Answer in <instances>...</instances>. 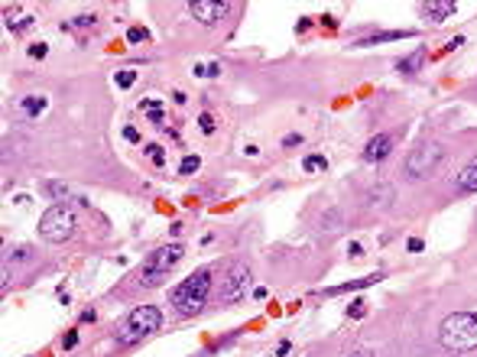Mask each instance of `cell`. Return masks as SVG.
<instances>
[{"mask_svg":"<svg viewBox=\"0 0 477 357\" xmlns=\"http://www.w3.org/2000/svg\"><path fill=\"white\" fill-rule=\"evenodd\" d=\"M198 166H202V159H198V156H182L179 172H182V176H192V172H198Z\"/></svg>","mask_w":477,"mask_h":357,"instance_id":"19","label":"cell"},{"mask_svg":"<svg viewBox=\"0 0 477 357\" xmlns=\"http://www.w3.org/2000/svg\"><path fill=\"white\" fill-rule=\"evenodd\" d=\"M182 256H185V247H182V244H166V247L153 250V253L146 256V263L140 266V283L143 286H159Z\"/></svg>","mask_w":477,"mask_h":357,"instance_id":"3","label":"cell"},{"mask_svg":"<svg viewBox=\"0 0 477 357\" xmlns=\"http://www.w3.org/2000/svg\"><path fill=\"white\" fill-rule=\"evenodd\" d=\"M46 52H49L46 42H33V46H30V55H33V59H46Z\"/></svg>","mask_w":477,"mask_h":357,"instance_id":"25","label":"cell"},{"mask_svg":"<svg viewBox=\"0 0 477 357\" xmlns=\"http://www.w3.org/2000/svg\"><path fill=\"white\" fill-rule=\"evenodd\" d=\"M438 159H442V146H438V143H425V146L412 149V153H409V159H406V176L409 178L429 176V172L435 169Z\"/></svg>","mask_w":477,"mask_h":357,"instance_id":"5","label":"cell"},{"mask_svg":"<svg viewBox=\"0 0 477 357\" xmlns=\"http://www.w3.org/2000/svg\"><path fill=\"white\" fill-rule=\"evenodd\" d=\"M46 107H49L46 94H26V98H20V110H23L26 117H39Z\"/></svg>","mask_w":477,"mask_h":357,"instance_id":"12","label":"cell"},{"mask_svg":"<svg viewBox=\"0 0 477 357\" xmlns=\"http://www.w3.org/2000/svg\"><path fill=\"white\" fill-rule=\"evenodd\" d=\"M149 39V33L143 30V26H130V30H127V42H133V46H136V42H146Z\"/></svg>","mask_w":477,"mask_h":357,"instance_id":"20","label":"cell"},{"mask_svg":"<svg viewBox=\"0 0 477 357\" xmlns=\"http://www.w3.org/2000/svg\"><path fill=\"white\" fill-rule=\"evenodd\" d=\"M454 188H458L461 195L477 192V159H474V163H468V166L461 169V176L454 178Z\"/></svg>","mask_w":477,"mask_h":357,"instance_id":"10","label":"cell"},{"mask_svg":"<svg viewBox=\"0 0 477 357\" xmlns=\"http://www.w3.org/2000/svg\"><path fill=\"white\" fill-rule=\"evenodd\" d=\"M146 117H149V124H163V114L159 110H146Z\"/></svg>","mask_w":477,"mask_h":357,"instance_id":"34","label":"cell"},{"mask_svg":"<svg viewBox=\"0 0 477 357\" xmlns=\"http://www.w3.org/2000/svg\"><path fill=\"white\" fill-rule=\"evenodd\" d=\"M146 153H149V159H153L156 166H163V163H166V153H163V146H159V143H149Z\"/></svg>","mask_w":477,"mask_h":357,"instance_id":"21","label":"cell"},{"mask_svg":"<svg viewBox=\"0 0 477 357\" xmlns=\"http://www.w3.org/2000/svg\"><path fill=\"white\" fill-rule=\"evenodd\" d=\"M383 276L380 273H374V276H364V280H351V283H344V286H331V289H325L328 295H341V292H354V289H364V286H374V283H380Z\"/></svg>","mask_w":477,"mask_h":357,"instance_id":"13","label":"cell"},{"mask_svg":"<svg viewBox=\"0 0 477 357\" xmlns=\"http://www.w3.org/2000/svg\"><path fill=\"white\" fill-rule=\"evenodd\" d=\"M302 169H305V172L328 169V159H325V156H305V159H302Z\"/></svg>","mask_w":477,"mask_h":357,"instance_id":"16","label":"cell"},{"mask_svg":"<svg viewBox=\"0 0 477 357\" xmlns=\"http://www.w3.org/2000/svg\"><path fill=\"white\" fill-rule=\"evenodd\" d=\"M75 227H78V221H75V211L68 205H52L39 217V234H42V241H49V244H65L75 234Z\"/></svg>","mask_w":477,"mask_h":357,"instance_id":"4","label":"cell"},{"mask_svg":"<svg viewBox=\"0 0 477 357\" xmlns=\"http://www.w3.org/2000/svg\"><path fill=\"white\" fill-rule=\"evenodd\" d=\"M46 192L52 195V198H65V195H68V185H62V182H46Z\"/></svg>","mask_w":477,"mask_h":357,"instance_id":"23","label":"cell"},{"mask_svg":"<svg viewBox=\"0 0 477 357\" xmlns=\"http://www.w3.org/2000/svg\"><path fill=\"white\" fill-rule=\"evenodd\" d=\"M211 75H221V65H218V62L204 65V78H211Z\"/></svg>","mask_w":477,"mask_h":357,"instance_id":"32","label":"cell"},{"mask_svg":"<svg viewBox=\"0 0 477 357\" xmlns=\"http://www.w3.org/2000/svg\"><path fill=\"white\" fill-rule=\"evenodd\" d=\"M438 341L448 351H471L477 348V312H454L442 321Z\"/></svg>","mask_w":477,"mask_h":357,"instance_id":"1","label":"cell"},{"mask_svg":"<svg viewBox=\"0 0 477 357\" xmlns=\"http://www.w3.org/2000/svg\"><path fill=\"white\" fill-rule=\"evenodd\" d=\"M94 319H98V312H94V309H85V312H81V321H94Z\"/></svg>","mask_w":477,"mask_h":357,"instance_id":"35","label":"cell"},{"mask_svg":"<svg viewBox=\"0 0 477 357\" xmlns=\"http://www.w3.org/2000/svg\"><path fill=\"white\" fill-rule=\"evenodd\" d=\"M351 315H354V319L364 315V302H360V299H354V302H351Z\"/></svg>","mask_w":477,"mask_h":357,"instance_id":"30","label":"cell"},{"mask_svg":"<svg viewBox=\"0 0 477 357\" xmlns=\"http://www.w3.org/2000/svg\"><path fill=\"white\" fill-rule=\"evenodd\" d=\"M425 62V49H415L412 55H406L403 62H399V71H406V75H412V71H419Z\"/></svg>","mask_w":477,"mask_h":357,"instance_id":"15","label":"cell"},{"mask_svg":"<svg viewBox=\"0 0 477 357\" xmlns=\"http://www.w3.org/2000/svg\"><path fill=\"white\" fill-rule=\"evenodd\" d=\"M94 20H98L94 13H81V16H75V26H78V30H85V26H94Z\"/></svg>","mask_w":477,"mask_h":357,"instance_id":"26","label":"cell"},{"mask_svg":"<svg viewBox=\"0 0 477 357\" xmlns=\"http://www.w3.org/2000/svg\"><path fill=\"white\" fill-rule=\"evenodd\" d=\"M114 81H117V88H130L133 81H136V69H120L117 75H114Z\"/></svg>","mask_w":477,"mask_h":357,"instance_id":"17","label":"cell"},{"mask_svg":"<svg viewBox=\"0 0 477 357\" xmlns=\"http://www.w3.org/2000/svg\"><path fill=\"white\" fill-rule=\"evenodd\" d=\"M159 325H163V315H159L156 305H136V309L127 315V328H130V331H136L140 338L159 331Z\"/></svg>","mask_w":477,"mask_h":357,"instance_id":"7","label":"cell"},{"mask_svg":"<svg viewBox=\"0 0 477 357\" xmlns=\"http://www.w3.org/2000/svg\"><path fill=\"white\" fill-rule=\"evenodd\" d=\"M159 98H146V101H140V110H159Z\"/></svg>","mask_w":477,"mask_h":357,"instance_id":"28","label":"cell"},{"mask_svg":"<svg viewBox=\"0 0 477 357\" xmlns=\"http://www.w3.org/2000/svg\"><path fill=\"white\" fill-rule=\"evenodd\" d=\"M208 292H211V273L198 270V273H192L188 280H182L179 286L169 292V302H172L175 312H182V315H195V312H202Z\"/></svg>","mask_w":477,"mask_h":357,"instance_id":"2","label":"cell"},{"mask_svg":"<svg viewBox=\"0 0 477 357\" xmlns=\"http://www.w3.org/2000/svg\"><path fill=\"white\" fill-rule=\"evenodd\" d=\"M117 341L120 344H136V341H140V334H136V331H130V328H120V331H117Z\"/></svg>","mask_w":477,"mask_h":357,"instance_id":"22","label":"cell"},{"mask_svg":"<svg viewBox=\"0 0 477 357\" xmlns=\"http://www.w3.org/2000/svg\"><path fill=\"white\" fill-rule=\"evenodd\" d=\"M299 143H302V137H299V133H289V137L282 140V146H299Z\"/></svg>","mask_w":477,"mask_h":357,"instance_id":"31","label":"cell"},{"mask_svg":"<svg viewBox=\"0 0 477 357\" xmlns=\"http://www.w3.org/2000/svg\"><path fill=\"white\" fill-rule=\"evenodd\" d=\"M198 130H202V133H214V117L211 114H202V117H198Z\"/></svg>","mask_w":477,"mask_h":357,"instance_id":"24","label":"cell"},{"mask_svg":"<svg viewBox=\"0 0 477 357\" xmlns=\"http://www.w3.org/2000/svg\"><path fill=\"white\" fill-rule=\"evenodd\" d=\"M393 149V137L390 133H376L374 140L367 143V149H364V159H370V163H376V159H386Z\"/></svg>","mask_w":477,"mask_h":357,"instance_id":"9","label":"cell"},{"mask_svg":"<svg viewBox=\"0 0 477 357\" xmlns=\"http://www.w3.org/2000/svg\"><path fill=\"white\" fill-rule=\"evenodd\" d=\"M231 10H234V7H231V3H224V0H195V3H188V13L195 16L198 23H204V26L221 23Z\"/></svg>","mask_w":477,"mask_h":357,"instance_id":"8","label":"cell"},{"mask_svg":"<svg viewBox=\"0 0 477 357\" xmlns=\"http://www.w3.org/2000/svg\"><path fill=\"white\" fill-rule=\"evenodd\" d=\"M347 357H370L367 351H354V354H347Z\"/></svg>","mask_w":477,"mask_h":357,"instance_id":"37","label":"cell"},{"mask_svg":"<svg viewBox=\"0 0 477 357\" xmlns=\"http://www.w3.org/2000/svg\"><path fill=\"white\" fill-rule=\"evenodd\" d=\"M247 283H250V270H247L243 263L231 266L227 276H224V286H221V302H224V305L240 302L243 295H247Z\"/></svg>","mask_w":477,"mask_h":357,"instance_id":"6","label":"cell"},{"mask_svg":"<svg viewBox=\"0 0 477 357\" xmlns=\"http://www.w3.org/2000/svg\"><path fill=\"white\" fill-rule=\"evenodd\" d=\"M412 33H403V30H393V33H376L370 39H360L357 46H376V42H396V39H409Z\"/></svg>","mask_w":477,"mask_h":357,"instance_id":"14","label":"cell"},{"mask_svg":"<svg viewBox=\"0 0 477 357\" xmlns=\"http://www.w3.org/2000/svg\"><path fill=\"white\" fill-rule=\"evenodd\" d=\"M406 247H409V250H412V253H422V250H425V244H422V241H419V237H412V241H409V244H406Z\"/></svg>","mask_w":477,"mask_h":357,"instance_id":"29","label":"cell"},{"mask_svg":"<svg viewBox=\"0 0 477 357\" xmlns=\"http://www.w3.org/2000/svg\"><path fill=\"white\" fill-rule=\"evenodd\" d=\"M124 137H127V140H130V143H140V133L133 130V127H127V130H124Z\"/></svg>","mask_w":477,"mask_h":357,"instance_id":"33","label":"cell"},{"mask_svg":"<svg viewBox=\"0 0 477 357\" xmlns=\"http://www.w3.org/2000/svg\"><path fill=\"white\" fill-rule=\"evenodd\" d=\"M33 23H36V16H30V13H26V16H16V20H7V26H10L13 33H23V30H30Z\"/></svg>","mask_w":477,"mask_h":357,"instance_id":"18","label":"cell"},{"mask_svg":"<svg viewBox=\"0 0 477 357\" xmlns=\"http://www.w3.org/2000/svg\"><path fill=\"white\" fill-rule=\"evenodd\" d=\"M75 344H78V331H68V334L62 338V348H65V351H71Z\"/></svg>","mask_w":477,"mask_h":357,"instance_id":"27","label":"cell"},{"mask_svg":"<svg viewBox=\"0 0 477 357\" xmlns=\"http://www.w3.org/2000/svg\"><path fill=\"white\" fill-rule=\"evenodd\" d=\"M289 348H292V344H289V341H279V348H276V357H282V354H289Z\"/></svg>","mask_w":477,"mask_h":357,"instance_id":"36","label":"cell"},{"mask_svg":"<svg viewBox=\"0 0 477 357\" xmlns=\"http://www.w3.org/2000/svg\"><path fill=\"white\" fill-rule=\"evenodd\" d=\"M451 13H454L451 0H435V3H425L422 7V16H429L432 23H442V20H448Z\"/></svg>","mask_w":477,"mask_h":357,"instance_id":"11","label":"cell"}]
</instances>
